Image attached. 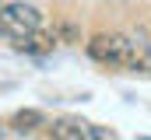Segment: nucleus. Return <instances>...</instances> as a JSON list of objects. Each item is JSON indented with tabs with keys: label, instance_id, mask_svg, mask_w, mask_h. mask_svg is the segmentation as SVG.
Returning a JSON list of instances; mask_svg holds the SVG:
<instances>
[{
	"label": "nucleus",
	"instance_id": "39448f33",
	"mask_svg": "<svg viewBox=\"0 0 151 140\" xmlns=\"http://www.w3.org/2000/svg\"><path fill=\"white\" fill-rule=\"evenodd\" d=\"M53 42H60L56 35L42 32V28H35L32 35H25V39H14V49L18 53H32V56H42V53H49L53 49Z\"/></svg>",
	"mask_w": 151,
	"mask_h": 140
},
{
	"label": "nucleus",
	"instance_id": "423d86ee",
	"mask_svg": "<svg viewBox=\"0 0 151 140\" xmlns=\"http://www.w3.org/2000/svg\"><path fill=\"white\" fill-rule=\"evenodd\" d=\"M134 70L137 74H151V46H141V53L134 60Z\"/></svg>",
	"mask_w": 151,
	"mask_h": 140
},
{
	"label": "nucleus",
	"instance_id": "20e7f679",
	"mask_svg": "<svg viewBox=\"0 0 151 140\" xmlns=\"http://www.w3.org/2000/svg\"><path fill=\"white\" fill-rule=\"evenodd\" d=\"M46 123H49V119H46L39 109H21V112H14V116H11V123H7V126H11V133H25V137H28V133H39Z\"/></svg>",
	"mask_w": 151,
	"mask_h": 140
},
{
	"label": "nucleus",
	"instance_id": "7ed1b4c3",
	"mask_svg": "<svg viewBox=\"0 0 151 140\" xmlns=\"http://www.w3.org/2000/svg\"><path fill=\"white\" fill-rule=\"evenodd\" d=\"M46 126H49V137L56 140H91V123H84L77 116H60Z\"/></svg>",
	"mask_w": 151,
	"mask_h": 140
},
{
	"label": "nucleus",
	"instance_id": "f257e3e1",
	"mask_svg": "<svg viewBox=\"0 0 151 140\" xmlns=\"http://www.w3.org/2000/svg\"><path fill=\"white\" fill-rule=\"evenodd\" d=\"M88 56L102 67H119V70H134V60L141 53V46L123 32H99L88 46Z\"/></svg>",
	"mask_w": 151,
	"mask_h": 140
},
{
	"label": "nucleus",
	"instance_id": "f03ea898",
	"mask_svg": "<svg viewBox=\"0 0 151 140\" xmlns=\"http://www.w3.org/2000/svg\"><path fill=\"white\" fill-rule=\"evenodd\" d=\"M42 28V11L28 0H4L0 4V35L4 39H25Z\"/></svg>",
	"mask_w": 151,
	"mask_h": 140
},
{
	"label": "nucleus",
	"instance_id": "0eeeda50",
	"mask_svg": "<svg viewBox=\"0 0 151 140\" xmlns=\"http://www.w3.org/2000/svg\"><path fill=\"white\" fill-rule=\"evenodd\" d=\"M0 4H4V0H0Z\"/></svg>",
	"mask_w": 151,
	"mask_h": 140
}]
</instances>
